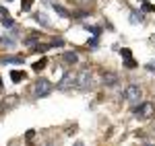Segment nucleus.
I'll return each instance as SVG.
<instances>
[{"label":"nucleus","instance_id":"obj_1","mask_svg":"<svg viewBox=\"0 0 155 146\" xmlns=\"http://www.w3.org/2000/svg\"><path fill=\"white\" fill-rule=\"evenodd\" d=\"M93 86V74L89 68H83L81 72H77V86L74 91H89Z\"/></svg>","mask_w":155,"mask_h":146},{"label":"nucleus","instance_id":"obj_2","mask_svg":"<svg viewBox=\"0 0 155 146\" xmlns=\"http://www.w3.org/2000/svg\"><path fill=\"white\" fill-rule=\"evenodd\" d=\"M122 99H124L126 103H130V105L141 103V99H143V91H141V86H139V85H128L126 89H124V93H122Z\"/></svg>","mask_w":155,"mask_h":146},{"label":"nucleus","instance_id":"obj_3","mask_svg":"<svg viewBox=\"0 0 155 146\" xmlns=\"http://www.w3.org/2000/svg\"><path fill=\"white\" fill-rule=\"evenodd\" d=\"M153 103H149V101H143V103H137V105H132V115L134 117H139V120H149L151 115H153Z\"/></svg>","mask_w":155,"mask_h":146},{"label":"nucleus","instance_id":"obj_4","mask_svg":"<svg viewBox=\"0 0 155 146\" xmlns=\"http://www.w3.org/2000/svg\"><path fill=\"white\" fill-rule=\"evenodd\" d=\"M52 91H54V85L50 82L48 78L39 76V78L35 80V86H33V93H35V97H48Z\"/></svg>","mask_w":155,"mask_h":146},{"label":"nucleus","instance_id":"obj_5","mask_svg":"<svg viewBox=\"0 0 155 146\" xmlns=\"http://www.w3.org/2000/svg\"><path fill=\"white\" fill-rule=\"evenodd\" d=\"M74 86H77V74L66 72L64 76H62V80L56 85V91H72Z\"/></svg>","mask_w":155,"mask_h":146},{"label":"nucleus","instance_id":"obj_6","mask_svg":"<svg viewBox=\"0 0 155 146\" xmlns=\"http://www.w3.org/2000/svg\"><path fill=\"white\" fill-rule=\"evenodd\" d=\"M33 21L35 23H39L41 27H46V29H52V23H50V19H48V14L46 12H33Z\"/></svg>","mask_w":155,"mask_h":146},{"label":"nucleus","instance_id":"obj_7","mask_svg":"<svg viewBox=\"0 0 155 146\" xmlns=\"http://www.w3.org/2000/svg\"><path fill=\"white\" fill-rule=\"evenodd\" d=\"M118 82H120L118 74H114V72L104 74V85H106V86H118Z\"/></svg>","mask_w":155,"mask_h":146},{"label":"nucleus","instance_id":"obj_8","mask_svg":"<svg viewBox=\"0 0 155 146\" xmlns=\"http://www.w3.org/2000/svg\"><path fill=\"white\" fill-rule=\"evenodd\" d=\"M48 49H52V43H46V41H37L35 45H31V51H35V54H44V51H48Z\"/></svg>","mask_w":155,"mask_h":146},{"label":"nucleus","instance_id":"obj_9","mask_svg":"<svg viewBox=\"0 0 155 146\" xmlns=\"http://www.w3.org/2000/svg\"><path fill=\"white\" fill-rule=\"evenodd\" d=\"M62 62L64 64H77L79 62V54L77 51H64L62 54Z\"/></svg>","mask_w":155,"mask_h":146},{"label":"nucleus","instance_id":"obj_10","mask_svg":"<svg viewBox=\"0 0 155 146\" xmlns=\"http://www.w3.org/2000/svg\"><path fill=\"white\" fill-rule=\"evenodd\" d=\"M52 8H54V11H56V14H58V17H62V19H71V17H72V14L66 11L62 4H56V2H54V4H52Z\"/></svg>","mask_w":155,"mask_h":146},{"label":"nucleus","instance_id":"obj_11","mask_svg":"<svg viewBox=\"0 0 155 146\" xmlns=\"http://www.w3.org/2000/svg\"><path fill=\"white\" fill-rule=\"evenodd\" d=\"M27 78V74H25V70H12L11 72V80L15 82V85H19L21 80H25Z\"/></svg>","mask_w":155,"mask_h":146},{"label":"nucleus","instance_id":"obj_12","mask_svg":"<svg viewBox=\"0 0 155 146\" xmlns=\"http://www.w3.org/2000/svg\"><path fill=\"white\" fill-rule=\"evenodd\" d=\"M0 21H2V27H4L6 31H11L12 27H15V21H12L11 14H2V19H0Z\"/></svg>","mask_w":155,"mask_h":146},{"label":"nucleus","instance_id":"obj_13","mask_svg":"<svg viewBox=\"0 0 155 146\" xmlns=\"http://www.w3.org/2000/svg\"><path fill=\"white\" fill-rule=\"evenodd\" d=\"M39 41V33H31V35H27L23 39V45H27V48H31L33 43H37Z\"/></svg>","mask_w":155,"mask_h":146},{"label":"nucleus","instance_id":"obj_14","mask_svg":"<svg viewBox=\"0 0 155 146\" xmlns=\"http://www.w3.org/2000/svg\"><path fill=\"white\" fill-rule=\"evenodd\" d=\"M46 66H48V58H41L39 62H35V64H33V72H41Z\"/></svg>","mask_w":155,"mask_h":146},{"label":"nucleus","instance_id":"obj_15","mask_svg":"<svg viewBox=\"0 0 155 146\" xmlns=\"http://www.w3.org/2000/svg\"><path fill=\"white\" fill-rule=\"evenodd\" d=\"M130 23H132V25L143 23V14H141V12H137V11H132V12H130Z\"/></svg>","mask_w":155,"mask_h":146},{"label":"nucleus","instance_id":"obj_16","mask_svg":"<svg viewBox=\"0 0 155 146\" xmlns=\"http://www.w3.org/2000/svg\"><path fill=\"white\" fill-rule=\"evenodd\" d=\"M83 29H87L89 33H93V35H95V37H99V35H101V29H99L97 25H85Z\"/></svg>","mask_w":155,"mask_h":146},{"label":"nucleus","instance_id":"obj_17","mask_svg":"<svg viewBox=\"0 0 155 146\" xmlns=\"http://www.w3.org/2000/svg\"><path fill=\"white\" fill-rule=\"evenodd\" d=\"M35 0H21V12H29Z\"/></svg>","mask_w":155,"mask_h":146},{"label":"nucleus","instance_id":"obj_18","mask_svg":"<svg viewBox=\"0 0 155 146\" xmlns=\"http://www.w3.org/2000/svg\"><path fill=\"white\" fill-rule=\"evenodd\" d=\"M74 19H85V17H89L91 14V11H87V8H81V11H77V12H71Z\"/></svg>","mask_w":155,"mask_h":146},{"label":"nucleus","instance_id":"obj_19","mask_svg":"<svg viewBox=\"0 0 155 146\" xmlns=\"http://www.w3.org/2000/svg\"><path fill=\"white\" fill-rule=\"evenodd\" d=\"M124 68H128V70H134V68H139V62L137 60H124Z\"/></svg>","mask_w":155,"mask_h":146},{"label":"nucleus","instance_id":"obj_20","mask_svg":"<svg viewBox=\"0 0 155 146\" xmlns=\"http://www.w3.org/2000/svg\"><path fill=\"white\" fill-rule=\"evenodd\" d=\"M50 43H52V48H64V43H66V41H64L62 37H54Z\"/></svg>","mask_w":155,"mask_h":146},{"label":"nucleus","instance_id":"obj_21","mask_svg":"<svg viewBox=\"0 0 155 146\" xmlns=\"http://www.w3.org/2000/svg\"><path fill=\"white\" fill-rule=\"evenodd\" d=\"M141 12H155V6L151 2H143L141 4Z\"/></svg>","mask_w":155,"mask_h":146},{"label":"nucleus","instance_id":"obj_22","mask_svg":"<svg viewBox=\"0 0 155 146\" xmlns=\"http://www.w3.org/2000/svg\"><path fill=\"white\" fill-rule=\"evenodd\" d=\"M120 56H122L124 60H132V51L128 48H122V49H120Z\"/></svg>","mask_w":155,"mask_h":146},{"label":"nucleus","instance_id":"obj_23","mask_svg":"<svg viewBox=\"0 0 155 146\" xmlns=\"http://www.w3.org/2000/svg\"><path fill=\"white\" fill-rule=\"evenodd\" d=\"M97 43H99V39H97V37L93 35V37H91V39H89V41H87V48L95 49V48H97Z\"/></svg>","mask_w":155,"mask_h":146},{"label":"nucleus","instance_id":"obj_24","mask_svg":"<svg viewBox=\"0 0 155 146\" xmlns=\"http://www.w3.org/2000/svg\"><path fill=\"white\" fill-rule=\"evenodd\" d=\"M33 138H35V130H29V132L25 134V140H27V142H31Z\"/></svg>","mask_w":155,"mask_h":146},{"label":"nucleus","instance_id":"obj_25","mask_svg":"<svg viewBox=\"0 0 155 146\" xmlns=\"http://www.w3.org/2000/svg\"><path fill=\"white\" fill-rule=\"evenodd\" d=\"M145 68H147V70H149V72H153V74H155V64H147V66H145Z\"/></svg>","mask_w":155,"mask_h":146},{"label":"nucleus","instance_id":"obj_26","mask_svg":"<svg viewBox=\"0 0 155 146\" xmlns=\"http://www.w3.org/2000/svg\"><path fill=\"white\" fill-rule=\"evenodd\" d=\"M72 146H83V142H81V140H79V142H74V144Z\"/></svg>","mask_w":155,"mask_h":146},{"label":"nucleus","instance_id":"obj_27","mask_svg":"<svg viewBox=\"0 0 155 146\" xmlns=\"http://www.w3.org/2000/svg\"><path fill=\"white\" fill-rule=\"evenodd\" d=\"M141 146H155V144H151V142H145V144H141Z\"/></svg>","mask_w":155,"mask_h":146},{"label":"nucleus","instance_id":"obj_28","mask_svg":"<svg viewBox=\"0 0 155 146\" xmlns=\"http://www.w3.org/2000/svg\"><path fill=\"white\" fill-rule=\"evenodd\" d=\"M0 93H2V80H0Z\"/></svg>","mask_w":155,"mask_h":146},{"label":"nucleus","instance_id":"obj_29","mask_svg":"<svg viewBox=\"0 0 155 146\" xmlns=\"http://www.w3.org/2000/svg\"><path fill=\"white\" fill-rule=\"evenodd\" d=\"M0 115H2V105H0Z\"/></svg>","mask_w":155,"mask_h":146},{"label":"nucleus","instance_id":"obj_30","mask_svg":"<svg viewBox=\"0 0 155 146\" xmlns=\"http://www.w3.org/2000/svg\"><path fill=\"white\" fill-rule=\"evenodd\" d=\"M141 2H149V0H141Z\"/></svg>","mask_w":155,"mask_h":146},{"label":"nucleus","instance_id":"obj_31","mask_svg":"<svg viewBox=\"0 0 155 146\" xmlns=\"http://www.w3.org/2000/svg\"><path fill=\"white\" fill-rule=\"evenodd\" d=\"M4 2H12V0H4Z\"/></svg>","mask_w":155,"mask_h":146},{"label":"nucleus","instance_id":"obj_32","mask_svg":"<svg viewBox=\"0 0 155 146\" xmlns=\"http://www.w3.org/2000/svg\"><path fill=\"white\" fill-rule=\"evenodd\" d=\"M79 2H87V0H79Z\"/></svg>","mask_w":155,"mask_h":146},{"label":"nucleus","instance_id":"obj_33","mask_svg":"<svg viewBox=\"0 0 155 146\" xmlns=\"http://www.w3.org/2000/svg\"><path fill=\"white\" fill-rule=\"evenodd\" d=\"M153 41H155V35H153Z\"/></svg>","mask_w":155,"mask_h":146},{"label":"nucleus","instance_id":"obj_34","mask_svg":"<svg viewBox=\"0 0 155 146\" xmlns=\"http://www.w3.org/2000/svg\"><path fill=\"white\" fill-rule=\"evenodd\" d=\"M153 14H155V12H153Z\"/></svg>","mask_w":155,"mask_h":146}]
</instances>
